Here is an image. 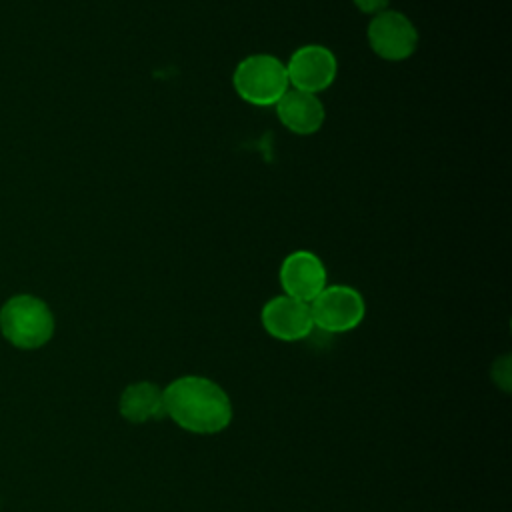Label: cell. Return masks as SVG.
<instances>
[{
  "instance_id": "3",
  "label": "cell",
  "mask_w": 512,
  "mask_h": 512,
  "mask_svg": "<svg viewBox=\"0 0 512 512\" xmlns=\"http://www.w3.org/2000/svg\"><path fill=\"white\" fill-rule=\"evenodd\" d=\"M232 84L236 94L260 108L276 106V102L290 88L286 64L272 54H250L240 60L232 74Z\"/></svg>"
},
{
  "instance_id": "7",
  "label": "cell",
  "mask_w": 512,
  "mask_h": 512,
  "mask_svg": "<svg viewBox=\"0 0 512 512\" xmlns=\"http://www.w3.org/2000/svg\"><path fill=\"white\" fill-rule=\"evenodd\" d=\"M280 286L286 296L310 304L326 286L328 272L322 258L310 250L290 252L278 270Z\"/></svg>"
},
{
  "instance_id": "1",
  "label": "cell",
  "mask_w": 512,
  "mask_h": 512,
  "mask_svg": "<svg viewBox=\"0 0 512 512\" xmlns=\"http://www.w3.org/2000/svg\"><path fill=\"white\" fill-rule=\"evenodd\" d=\"M162 400L164 416L190 434H220L234 418L228 392L208 376L184 374L174 378L162 388Z\"/></svg>"
},
{
  "instance_id": "5",
  "label": "cell",
  "mask_w": 512,
  "mask_h": 512,
  "mask_svg": "<svg viewBox=\"0 0 512 512\" xmlns=\"http://www.w3.org/2000/svg\"><path fill=\"white\" fill-rule=\"evenodd\" d=\"M372 52L388 62L408 60L418 48V30L412 20L396 10H384L372 16L368 30Z\"/></svg>"
},
{
  "instance_id": "4",
  "label": "cell",
  "mask_w": 512,
  "mask_h": 512,
  "mask_svg": "<svg viewBox=\"0 0 512 512\" xmlns=\"http://www.w3.org/2000/svg\"><path fill=\"white\" fill-rule=\"evenodd\" d=\"M310 314L314 328L328 334H344L362 324L366 302L356 288L332 284L310 302Z\"/></svg>"
},
{
  "instance_id": "2",
  "label": "cell",
  "mask_w": 512,
  "mask_h": 512,
  "mask_svg": "<svg viewBox=\"0 0 512 512\" xmlns=\"http://www.w3.org/2000/svg\"><path fill=\"white\" fill-rule=\"evenodd\" d=\"M2 336L22 350L44 346L54 334V314L48 304L32 294H18L0 308Z\"/></svg>"
},
{
  "instance_id": "11",
  "label": "cell",
  "mask_w": 512,
  "mask_h": 512,
  "mask_svg": "<svg viewBox=\"0 0 512 512\" xmlns=\"http://www.w3.org/2000/svg\"><path fill=\"white\" fill-rule=\"evenodd\" d=\"M492 380L504 392L512 390V370H510V356L508 354L500 356L494 362V366H492Z\"/></svg>"
},
{
  "instance_id": "12",
  "label": "cell",
  "mask_w": 512,
  "mask_h": 512,
  "mask_svg": "<svg viewBox=\"0 0 512 512\" xmlns=\"http://www.w3.org/2000/svg\"><path fill=\"white\" fill-rule=\"evenodd\" d=\"M352 2L362 14H370V16H376L388 10V4H390V0H352Z\"/></svg>"
},
{
  "instance_id": "6",
  "label": "cell",
  "mask_w": 512,
  "mask_h": 512,
  "mask_svg": "<svg viewBox=\"0 0 512 512\" xmlns=\"http://www.w3.org/2000/svg\"><path fill=\"white\" fill-rule=\"evenodd\" d=\"M286 74L290 88L318 94L330 88V84L336 80L338 60L326 46L304 44L290 54Z\"/></svg>"
},
{
  "instance_id": "8",
  "label": "cell",
  "mask_w": 512,
  "mask_h": 512,
  "mask_svg": "<svg viewBox=\"0 0 512 512\" xmlns=\"http://www.w3.org/2000/svg\"><path fill=\"white\" fill-rule=\"evenodd\" d=\"M260 322L268 336L280 342H298L314 330L310 304L280 294L270 298L260 310Z\"/></svg>"
},
{
  "instance_id": "10",
  "label": "cell",
  "mask_w": 512,
  "mask_h": 512,
  "mask_svg": "<svg viewBox=\"0 0 512 512\" xmlns=\"http://www.w3.org/2000/svg\"><path fill=\"white\" fill-rule=\"evenodd\" d=\"M118 412L132 424H146L164 416L162 388L150 380H138L128 384L118 398Z\"/></svg>"
},
{
  "instance_id": "9",
  "label": "cell",
  "mask_w": 512,
  "mask_h": 512,
  "mask_svg": "<svg viewBox=\"0 0 512 512\" xmlns=\"http://www.w3.org/2000/svg\"><path fill=\"white\" fill-rule=\"evenodd\" d=\"M274 108L280 124L298 136L318 132L326 118V110L318 94L302 92L296 88H288Z\"/></svg>"
}]
</instances>
